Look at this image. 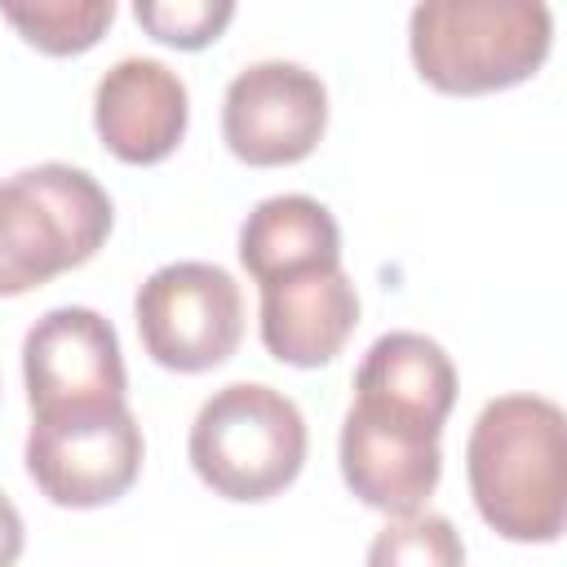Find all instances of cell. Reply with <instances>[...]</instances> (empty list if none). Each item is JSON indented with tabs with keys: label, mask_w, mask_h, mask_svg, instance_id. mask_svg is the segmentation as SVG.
I'll return each instance as SVG.
<instances>
[{
	"label": "cell",
	"mask_w": 567,
	"mask_h": 567,
	"mask_svg": "<svg viewBox=\"0 0 567 567\" xmlns=\"http://www.w3.org/2000/svg\"><path fill=\"white\" fill-rule=\"evenodd\" d=\"M567 421L545 394L483 403L465 443V478L483 523L518 545H549L567 523Z\"/></svg>",
	"instance_id": "6da1fadb"
},
{
	"label": "cell",
	"mask_w": 567,
	"mask_h": 567,
	"mask_svg": "<svg viewBox=\"0 0 567 567\" xmlns=\"http://www.w3.org/2000/svg\"><path fill=\"white\" fill-rule=\"evenodd\" d=\"M554 13L540 0H425L408 13V53L439 93H501L540 71Z\"/></svg>",
	"instance_id": "7a4b0ae2"
},
{
	"label": "cell",
	"mask_w": 567,
	"mask_h": 567,
	"mask_svg": "<svg viewBox=\"0 0 567 567\" xmlns=\"http://www.w3.org/2000/svg\"><path fill=\"white\" fill-rule=\"evenodd\" d=\"M115 226V204L89 168L35 164L0 182V297L44 288L62 270L97 257Z\"/></svg>",
	"instance_id": "3957f363"
},
{
	"label": "cell",
	"mask_w": 567,
	"mask_h": 567,
	"mask_svg": "<svg viewBox=\"0 0 567 567\" xmlns=\"http://www.w3.org/2000/svg\"><path fill=\"white\" fill-rule=\"evenodd\" d=\"M306 416L301 408L261 381H230L213 390L186 434L190 470L204 487L226 501H270L306 465Z\"/></svg>",
	"instance_id": "277c9868"
},
{
	"label": "cell",
	"mask_w": 567,
	"mask_h": 567,
	"mask_svg": "<svg viewBox=\"0 0 567 567\" xmlns=\"http://www.w3.org/2000/svg\"><path fill=\"white\" fill-rule=\"evenodd\" d=\"M142 350L168 372L221 368L244 341V292L213 261H168L133 297Z\"/></svg>",
	"instance_id": "5b68a950"
},
{
	"label": "cell",
	"mask_w": 567,
	"mask_h": 567,
	"mask_svg": "<svg viewBox=\"0 0 567 567\" xmlns=\"http://www.w3.org/2000/svg\"><path fill=\"white\" fill-rule=\"evenodd\" d=\"M31 421L128 408V372L111 319L93 306H53L22 337Z\"/></svg>",
	"instance_id": "8992f818"
},
{
	"label": "cell",
	"mask_w": 567,
	"mask_h": 567,
	"mask_svg": "<svg viewBox=\"0 0 567 567\" xmlns=\"http://www.w3.org/2000/svg\"><path fill=\"white\" fill-rule=\"evenodd\" d=\"M146 439L128 408L31 421L27 430V474L62 509H97L120 501L142 474Z\"/></svg>",
	"instance_id": "52a82bcc"
},
{
	"label": "cell",
	"mask_w": 567,
	"mask_h": 567,
	"mask_svg": "<svg viewBox=\"0 0 567 567\" xmlns=\"http://www.w3.org/2000/svg\"><path fill=\"white\" fill-rule=\"evenodd\" d=\"M328 128L323 80L284 58L244 66L221 97V137L235 159L252 168H284L306 159Z\"/></svg>",
	"instance_id": "ba28073f"
},
{
	"label": "cell",
	"mask_w": 567,
	"mask_h": 567,
	"mask_svg": "<svg viewBox=\"0 0 567 567\" xmlns=\"http://www.w3.org/2000/svg\"><path fill=\"white\" fill-rule=\"evenodd\" d=\"M337 456H341L346 487L368 509H381L385 518L421 514V505L434 496L443 474V452L434 430H421L354 403L346 408Z\"/></svg>",
	"instance_id": "9c48e42d"
},
{
	"label": "cell",
	"mask_w": 567,
	"mask_h": 567,
	"mask_svg": "<svg viewBox=\"0 0 567 567\" xmlns=\"http://www.w3.org/2000/svg\"><path fill=\"white\" fill-rule=\"evenodd\" d=\"M190 124L186 80L159 58H120L93 89V128L124 164L168 159Z\"/></svg>",
	"instance_id": "30bf717a"
},
{
	"label": "cell",
	"mask_w": 567,
	"mask_h": 567,
	"mask_svg": "<svg viewBox=\"0 0 567 567\" xmlns=\"http://www.w3.org/2000/svg\"><path fill=\"white\" fill-rule=\"evenodd\" d=\"M261 346L292 368H323L341 354L359 323V292L346 266H319L257 288Z\"/></svg>",
	"instance_id": "8fae6325"
},
{
	"label": "cell",
	"mask_w": 567,
	"mask_h": 567,
	"mask_svg": "<svg viewBox=\"0 0 567 567\" xmlns=\"http://www.w3.org/2000/svg\"><path fill=\"white\" fill-rule=\"evenodd\" d=\"M350 403L443 434V421L456 403V368L434 337L385 332L368 346V354L354 372Z\"/></svg>",
	"instance_id": "7c38bea8"
},
{
	"label": "cell",
	"mask_w": 567,
	"mask_h": 567,
	"mask_svg": "<svg viewBox=\"0 0 567 567\" xmlns=\"http://www.w3.org/2000/svg\"><path fill=\"white\" fill-rule=\"evenodd\" d=\"M239 261L257 288L319 266H341L337 217L310 195H270L239 226Z\"/></svg>",
	"instance_id": "4fadbf2b"
},
{
	"label": "cell",
	"mask_w": 567,
	"mask_h": 567,
	"mask_svg": "<svg viewBox=\"0 0 567 567\" xmlns=\"http://www.w3.org/2000/svg\"><path fill=\"white\" fill-rule=\"evenodd\" d=\"M0 18L22 31L27 44L53 58L84 53L102 40L115 22V0H31V4H0Z\"/></svg>",
	"instance_id": "5bb4252c"
},
{
	"label": "cell",
	"mask_w": 567,
	"mask_h": 567,
	"mask_svg": "<svg viewBox=\"0 0 567 567\" xmlns=\"http://www.w3.org/2000/svg\"><path fill=\"white\" fill-rule=\"evenodd\" d=\"M363 567H465V545L452 518L408 514V518H390L372 536Z\"/></svg>",
	"instance_id": "9a60e30c"
},
{
	"label": "cell",
	"mask_w": 567,
	"mask_h": 567,
	"mask_svg": "<svg viewBox=\"0 0 567 567\" xmlns=\"http://www.w3.org/2000/svg\"><path fill=\"white\" fill-rule=\"evenodd\" d=\"M133 18L159 44L204 49V44H213L230 27L235 4L230 0H137L133 4Z\"/></svg>",
	"instance_id": "2e32d148"
},
{
	"label": "cell",
	"mask_w": 567,
	"mask_h": 567,
	"mask_svg": "<svg viewBox=\"0 0 567 567\" xmlns=\"http://www.w3.org/2000/svg\"><path fill=\"white\" fill-rule=\"evenodd\" d=\"M22 545H27L22 514H18V505L0 492V567H13V563L22 558Z\"/></svg>",
	"instance_id": "e0dca14e"
}]
</instances>
